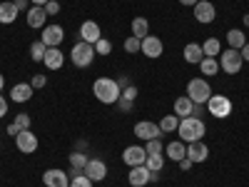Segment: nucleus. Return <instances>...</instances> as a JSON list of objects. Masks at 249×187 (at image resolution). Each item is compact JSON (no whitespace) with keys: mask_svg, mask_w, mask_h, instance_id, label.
Returning a JSON list of instances; mask_svg holds the SVG:
<instances>
[{"mask_svg":"<svg viewBox=\"0 0 249 187\" xmlns=\"http://www.w3.org/2000/svg\"><path fill=\"white\" fill-rule=\"evenodd\" d=\"M162 140L160 137H155V140H147V142H144V152H147V155H162Z\"/></svg>","mask_w":249,"mask_h":187,"instance_id":"473e14b6","label":"nucleus"},{"mask_svg":"<svg viewBox=\"0 0 249 187\" xmlns=\"http://www.w3.org/2000/svg\"><path fill=\"white\" fill-rule=\"evenodd\" d=\"M202 53L204 57H217L222 53V45H219V40L217 37H210V40H204V45H202Z\"/></svg>","mask_w":249,"mask_h":187,"instance_id":"cd10ccee","label":"nucleus"},{"mask_svg":"<svg viewBox=\"0 0 249 187\" xmlns=\"http://www.w3.org/2000/svg\"><path fill=\"white\" fill-rule=\"evenodd\" d=\"M162 135V130H160V125L157 122H150V120H142V122H137L135 125V137H140V140H155V137H160Z\"/></svg>","mask_w":249,"mask_h":187,"instance_id":"9b49d317","label":"nucleus"},{"mask_svg":"<svg viewBox=\"0 0 249 187\" xmlns=\"http://www.w3.org/2000/svg\"><path fill=\"white\" fill-rule=\"evenodd\" d=\"M242 18H244V28H249V13H247V15H242Z\"/></svg>","mask_w":249,"mask_h":187,"instance_id":"603ef678","label":"nucleus"},{"mask_svg":"<svg viewBox=\"0 0 249 187\" xmlns=\"http://www.w3.org/2000/svg\"><path fill=\"white\" fill-rule=\"evenodd\" d=\"M85 175H88L92 182H102V180L107 177V165L102 162V160H97V157H90L88 165H85Z\"/></svg>","mask_w":249,"mask_h":187,"instance_id":"ddd939ff","label":"nucleus"},{"mask_svg":"<svg viewBox=\"0 0 249 187\" xmlns=\"http://www.w3.org/2000/svg\"><path fill=\"white\" fill-rule=\"evenodd\" d=\"M33 97V85L30 82H18V85H13L10 90V100L13 102H28Z\"/></svg>","mask_w":249,"mask_h":187,"instance_id":"6ab92c4d","label":"nucleus"},{"mask_svg":"<svg viewBox=\"0 0 249 187\" xmlns=\"http://www.w3.org/2000/svg\"><path fill=\"white\" fill-rule=\"evenodd\" d=\"M45 53H48V45L43 43V40H35V43L30 45V57L35 62H43L45 60Z\"/></svg>","mask_w":249,"mask_h":187,"instance_id":"c756f323","label":"nucleus"},{"mask_svg":"<svg viewBox=\"0 0 249 187\" xmlns=\"http://www.w3.org/2000/svg\"><path fill=\"white\" fill-rule=\"evenodd\" d=\"M124 50H127L130 55H135V53H140V37H135V35H130L127 40H124Z\"/></svg>","mask_w":249,"mask_h":187,"instance_id":"c9c22d12","label":"nucleus"},{"mask_svg":"<svg viewBox=\"0 0 249 187\" xmlns=\"http://www.w3.org/2000/svg\"><path fill=\"white\" fill-rule=\"evenodd\" d=\"M95 45H90V43H80L70 50V60H72V65L75 68H90L92 65V60H95Z\"/></svg>","mask_w":249,"mask_h":187,"instance_id":"20e7f679","label":"nucleus"},{"mask_svg":"<svg viewBox=\"0 0 249 187\" xmlns=\"http://www.w3.org/2000/svg\"><path fill=\"white\" fill-rule=\"evenodd\" d=\"M18 13H20V10L15 8V3H8V0H5V3H0V23H3V25L15 23Z\"/></svg>","mask_w":249,"mask_h":187,"instance_id":"5701e85b","label":"nucleus"},{"mask_svg":"<svg viewBox=\"0 0 249 187\" xmlns=\"http://www.w3.org/2000/svg\"><path fill=\"white\" fill-rule=\"evenodd\" d=\"M45 13H48V15H57V13H60V3H57V0H48Z\"/></svg>","mask_w":249,"mask_h":187,"instance_id":"a19ab883","label":"nucleus"},{"mask_svg":"<svg viewBox=\"0 0 249 187\" xmlns=\"http://www.w3.org/2000/svg\"><path fill=\"white\" fill-rule=\"evenodd\" d=\"M202 112H204V105H195V110H192V115H195V117H199Z\"/></svg>","mask_w":249,"mask_h":187,"instance_id":"09e8293b","label":"nucleus"},{"mask_svg":"<svg viewBox=\"0 0 249 187\" xmlns=\"http://www.w3.org/2000/svg\"><path fill=\"white\" fill-rule=\"evenodd\" d=\"M239 53H242V60H247V62H249V43H247V45H244Z\"/></svg>","mask_w":249,"mask_h":187,"instance_id":"de8ad7c7","label":"nucleus"},{"mask_svg":"<svg viewBox=\"0 0 249 187\" xmlns=\"http://www.w3.org/2000/svg\"><path fill=\"white\" fill-rule=\"evenodd\" d=\"M187 157H190L195 165H197V162H204L207 157H210V148L204 145V140L190 142V145H187Z\"/></svg>","mask_w":249,"mask_h":187,"instance_id":"dca6fc26","label":"nucleus"},{"mask_svg":"<svg viewBox=\"0 0 249 187\" xmlns=\"http://www.w3.org/2000/svg\"><path fill=\"white\" fill-rule=\"evenodd\" d=\"M177 135H179V140L187 142V145H190V142H197V140H204L207 125H204L202 117H195V115L182 117L179 125H177Z\"/></svg>","mask_w":249,"mask_h":187,"instance_id":"f257e3e1","label":"nucleus"},{"mask_svg":"<svg viewBox=\"0 0 249 187\" xmlns=\"http://www.w3.org/2000/svg\"><path fill=\"white\" fill-rule=\"evenodd\" d=\"M187 97H190L195 105H207V100L212 97V88L204 77H192L187 82Z\"/></svg>","mask_w":249,"mask_h":187,"instance_id":"7ed1b4c3","label":"nucleus"},{"mask_svg":"<svg viewBox=\"0 0 249 187\" xmlns=\"http://www.w3.org/2000/svg\"><path fill=\"white\" fill-rule=\"evenodd\" d=\"M100 37H102V33H100V25L95 23V20H85V23L80 25V40H82V43L95 45Z\"/></svg>","mask_w":249,"mask_h":187,"instance_id":"2eb2a0df","label":"nucleus"},{"mask_svg":"<svg viewBox=\"0 0 249 187\" xmlns=\"http://www.w3.org/2000/svg\"><path fill=\"white\" fill-rule=\"evenodd\" d=\"M13 3H15L18 10H28V3H30V0H13Z\"/></svg>","mask_w":249,"mask_h":187,"instance_id":"a18cd8bd","label":"nucleus"},{"mask_svg":"<svg viewBox=\"0 0 249 187\" xmlns=\"http://www.w3.org/2000/svg\"><path fill=\"white\" fill-rule=\"evenodd\" d=\"M117 85H120V90H124V88H130V85H132V80H130V75H120V77H117Z\"/></svg>","mask_w":249,"mask_h":187,"instance_id":"79ce46f5","label":"nucleus"},{"mask_svg":"<svg viewBox=\"0 0 249 187\" xmlns=\"http://www.w3.org/2000/svg\"><path fill=\"white\" fill-rule=\"evenodd\" d=\"M164 152H167V157H170V160H175V162H179L182 157H187V148H184V142H182V140L170 142L167 148H164Z\"/></svg>","mask_w":249,"mask_h":187,"instance_id":"b1692460","label":"nucleus"},{"mask_svg":"<svg viewBox=\"0 0 249 187\" xmlns=\"http://www.w3.org/2000/svg\"><path fill=\"white\" fill-rule=\"evenodd\" d=\"M37 135H33L30 130H20L18 135H15V148L20 150V152H25V155H33L35 150H37Z\"/></svg>","mask_w":249,"mask_h":187,"instance_id":"6e6552de","label":"nucleus"},{"mask_svg":"<svg viewBox=\"0 0 249 187\" xmlns=\"http://www.w3.org/2000/svg\"><path fill=\"white\" fill-rule=\"evenodd\" d=\"M30 85H33V90H40V88H45V85H48V75H33Z\"/></svg>","mask_w":249,"mask_h":187,"instance_id":"4c0bfd02","label":"nucleus"},{"mask_svg":"<svg viewBox=\"0 0 249 187\" xmlns=\"http://www.w3.org/2000/svg\"><path fill=\"white\" fill-rule=\"evenodd\" d=\"M43 62H45V68H48V70H60V68H62V62H65V55H62L60 48H48Z\"/></svg>","mask_w":249,"mask_h":187,"instance_id":"aec40b11","label":"nucleus"},{"mask_svg":"<svg viewBox=\"0 0 249 187\" xmlns=\"http://www.w3.org/2000/svg\"><path fill=\"white\" fill-rule=\"evenodd\" d=\"M192 110H195V102L187 97V95H179V97L175 100V115H177L179 120H182V117H190Z\"/></svg>","mask_w":249,"mask_h":187,"instance_id":"4be33fe9","label":"nucleus"},{"mask_svg":"<svg viewBox=\"0 0 249 187\" xmlns=\"http://www.w3.org/2000/svg\"><path fill=\"white\" fill-rule=\"evenodd\" d=\"M164 165V157L162 155H147V160H144V168H147L150 172H160Z\"/></svg>","mask_w":249,"mask_h":187,"instance_id":"2f4dec72","label":"nucleus"},{"mask_svg":"<svg viewBox=\"0 0 249 187\" xmlns=\"http://www.w3.org/2000/svg\"><path fill=\"white\" fill-rule=\"evenodd\" d=\"M40 40H43L48 48H57L62 40H65V30H62L60 25H45V28H43V35H40Z\"/></svg>","mask_w":249,"mask_h":187,"instance_id":"4468645a","label":"nucleus"},{"mask_svg":"<svg viewBox=\"0 0 249 187\" xmlns=\"http://www.w3.org/2000/svg\"><path fill=\"white\" fill-rule=\"evenodd\" d=\"M140 53H142L144 57L155 60V57H160V55L164 53V45H162V40H160L157 35H144V37L140 40Z\"/></svg>","mask_w":249,"mask_h":187,"instance_id":"0eeeda50","label":"nucleus"},{"mask_svg":"<svg viewBox=\"0 0 249 187\" xmlns=\"http://www.w3.org/2000/svg\"><path fill=\"white\" fill-rule=\"evenodd\" d=\"M147 33H150V23H147V18H135V20H132V35L142 40Z\"/></svg>","mask_w":249,"mask_h":187,"instance_id":"bb28decb","label":"nucleus"},{"mask_svg":"<svg viewBox=\"0 0 249 187\" xmlns=\"http://www.w3.org/2000/svg\"><path fill=\"white\" fill-rule=\"evenodd\" d=\"M70 187H92V180L82 172V175H77V177H70Z\"/></svg>","mask_w":249,"mask_h":187,"instance_id":"f704fd0d","label":"nucleus"},{"mask_svg":"<svg viewBox=\"0 0 249 187\" xmlns=\"http://www.w3.org/2000/svg\"><path fill=\"white\" fill-rule=\"evenodd\" d=\"M3 85H5V77H3V75H0V90H3Z\"/></svg>","mask_w":249,"mask_h":187,"instance_id":"864d4df0","label":"nucleus"},{"mask_svg":"<svg viewBox=\"0 0 249 187\" xmlns=\"http://www.w3.org/2000/svg\"><path fill=\"white\" fill-rule=\"evenodd\" d=\"M202 57H204V53H202L199 43H187L184 45V62H190V65H199Z\"/></svg>","mask_w":249,"mask_h":187,"instance_id":"412c9836","label":"nucleus"},{"mask_svg":"<svg viewBox=\"0 0 249 187\" xmlns=\"http://www.w3.org/2000/svg\"><path fill=\"white\" fill-rule=\"evenodd\" d=\"M242 53L239 50H232L227 48L224 53H219V70H224L227 75H237L242 70Z\"/></svg>","mask_w":249,"mask_h":187,"instance_id":"423d86ee","label":"nucleus"},{"mask_svg":"<svg viewBox=\"0 0 249 187\" xmlns=\"http://www.w3.org/2000/svg\"><path fill=\"white\" fill-rule=\"evenodd\" d=\"M43 182H45V187H70L68 172H65V170H57V168L45 170V172H43Z\"/></svg>","mask_w":249,"mask_h":187,"instance_id":"f8f14e48","label":"nucleus"},{"mask_svg":"<svg viewBox=\"0 0 249 187\" xmlns=\"http://www.w3.org/2000/svg\"><path fill=\"white\" fill-rule=\"evenodd\" d=\"M199 70H202V75H204V77L217 75V73H219V60H217V57H202Z\"/></svg>","mask_w":249,"mask_h":187,"instance_id":"a878e982","label":"nucleus"},{"mask_svg":"<svg viewBox=\"0 0 249 187\" xmlns=\"http://www.w3.org/2000/svg\"><path fill=\"white\" fill-rule=\"evenodd\" d=\"M150 175H152V172L144 168V165H137V168L130 170L127 182H130L132 187H147V185H150Z\"/></svg>","mask_w":249,"mask_h":187,"instance_id":"f3484780","label":"nucleus"},{"mask_svg":"<svg viewBox=\"0 0 249 187\" xmlns=\"http://www.w3.org/2000/svg\"><path fill=\"white\" fill-rule=\"evenodd\" d=\"M30 3H33V5H43V8H45V5H48V0H30Z\"/></svg>","mask_w":249,"mask_h":187,"instance_id":"3c124183","label":"nucleus"},{"mask_svg":"<svg viewBox=\"0 0 249 187\" xmlns=\"http://www.w3.org/2000/svg\"><path fill=\"white\" fill-rule=\"evenodd\" d=\"M227 43H230V48H232V50H242V48L247 45L244 30H239V28H232L230 33H227Z\"/></svg>","mask_w":249,"mask_h":187,"instance_id":"393cba45","label":"nucleus"},{"mask_svg":"<svg viewBox=\"0 0 249 187\" xmlns=\"http://www.w3.org/2000/svg\"><path fill=\"white\" fill-rule=\"evenodd\" d=\"M120 85H117V80H110V77H97L92 82V95L100 100V102H105V105H115V102L120 100Z\"/></svg>","mask_w":249,"mask_h":187,"instance_id":"f03ea898","label":"nucleus"},{"mask_svg":"<svg viewBox=\"0 0 249 187\" xmlns=\"http://www.w3.org/2000/svg\"><path fill=\"white\" fill-rule=\"evenodd\" d=\"M144 160H147V152H144L142 145H130V148H124V152H122V162L130 165V168L144 165Z\"/></svg>","mask_w":249,"mask_h":187,"instance_id":"9d476101","label":"nucleus"},{"mask_svg":"<svg viewBox=\"0 0 249 187\" xmlns=\"http://www.w3.org/2000/svg\"><path fill=\"white\" fill-rule=\"evenodd\" d=\"M157 125H160V130H162V132H177L179 117H177V115H164Z\"/></svg>","mask_w":249,"mask_h":187,"instance_id":"c85d7f7f","label":"nucleus"},{"mask_svg":"<svg viewBox=\"0 0 249 187\" xmlns=\"http://www.w3.org/2000/svg\"><path fill=\"white\" fill-rule=\"evenodd\" d=\"M207 112H210L212 117L217 120H224L232 115V100L227 95H212L210 100H207Z\"/></svg>","mask_w":249,"mask_h":187,"instance_id":"39448f33","label":"nucleus"},{"mask_svg":"<svg viewBox=\"0 0 249 187\" xmlns=\"http://www.w3.org/2000/svg\"><path fill=\"white\" fill-rule=\"evenodd\" d=\"M179 3H182V5H190V8H195V5L199 3V0H179Z\"/></svg>","mask_w":249,"mask_h":187,"instance_id":"8fccbe9b","label":"nucleus"},{"mask_svg":"<svg viewBox=\"0 0 249 187\" xmlns=\"http://www.w3.org/2000/svg\"><path fill=\"white\" fill-rule=\"evenodd\" d=\"M95 53L97 55H110L112 53V43H110L107 37H100L97 43H95Z\"/></svg>","mask_w":249,"mask_h":187,"instance_id":"72a5a7b5","label":"nucleus"},{"mask_svg":"<svg viewBox=\"0 0 249 187\" xmlns=\"http://www.w3.org/2000/svg\"><path fill=\"white\" fill-rule=\"evenodd\" d=\"M5 115H8V100L0 95V117H5Z\"/></svg>","mask_w":249,"mask_h":187,"instance_id":"c03bdc74","label":"nucleus"},{"mask_svg":"<svg viewBox=\"0 0 249 187\" xmlns=\"http://www.w3.org/2000/svg\"><path fill=\"white\" fill-rule=\"evenodd\" d=\"M192 165H195V162H192L190 157H182V160H179V170L187 172V170H192Z\"/></svg>","mask_w":249,"mask_h":187,"instance_id":"37998d69","label":"nucleus"},{"mask_svg":"<svg viewBox=\"0 0 249 187\" xmlns=\"http://www.w3.org/2000/svg\"><path fill=\"white\" fill-rule=\"evenodd\" d=\"M68 160H70V168H75V170H85V165H88V160H90V157H88L85 152H82V150H75Z\"/></svg>","mask_w":249,"mask_h":187,"instance_id":"7c9ffc66","label":"nucleus"},{"mask_svg":"<svg viewBox=\"0 0 249 187\" xmlns=\"http://www.w3.org/2000/svg\"><path fill=\"white\" fill-rule=\"evenodd\" d=\"M45 20H48V13H45L43 5H33V8L28 10V25H30L33 30L45 28Z\"/></svg>","mask_w":249,"mask_h":187,"instance_id":"a211bd4d","label":"nucleus"},{"mask_svg":"<svg viewBox=\"0 0 249 187\" xmlns=\"http://www.w3.org/2000/svg\"><path fill=\"white\" fill-rule=\"evenodd\" d=\"M115 105H117V108H120L122 112H130V110H132V105H135V102H132V100H124V97L120 95V100L115 102Z\"/></svg>","mask_w":249,"mask_h":187,"instance_id":"58836bf2","label":"nucleus"},{"mask_svg":"<svg viewBox=\"0 0 249 187\" xmlns=\"http://www.w3.org/2000/svg\"><path fill=\"white\" fill-rule=\"evenodd\" d=\"M192 10H195V20L197 23H204V25L214 23V18H217V10L212 5V0H199Z\"/></svg>","mask_w":249,"mask_h":187,"instance_id":"1a4fd4ad","label":"nucleus"},{"mask_svg":"<svg viewBox=\"0 0 249 187\" xmlns=\"http://www.w3.org/2000/svg\"><path fill=\"white\" fill-rule=\"evenodd\" d=\"M120 95H122L124 100H132V102H135V100H137V88H135V85H130V88H124Z\"/></svg>","mask_w":249,"mask_h":187,"instance_id":"ea45409f","label":"nucleus"},{"mask_svg":"<svg viewBox=\"0 0 249 187\" xmlns=\"http://www.w3.org/2000/svg\"><path fill=\"white\" fill-rule=\"evenodd\" d=\"M15 125H18L20 130H30V115H25V112L15 115Z\"/></svg>","mask_w":249,"mask_h":187,"instance_id":"e433bc0d","label":"nucleus"},{"mask_svg":"<svg viewBox=\"0 0 249 187\" xmlns=\"http://www.w3.org/2000/svg\"><path fill=\"white\" fill-rule=\"evenodd\" d=\"M5 132H8V135H13V137H15V135H18V132H20V128H18V125H15V122H10V125H8V130H5Z\"/></svg>","mask_w":249,"mask_h":187,"instance_id":"49530a36","label":"nucleus"}]
</instances>
